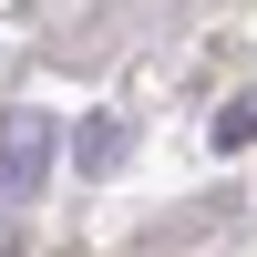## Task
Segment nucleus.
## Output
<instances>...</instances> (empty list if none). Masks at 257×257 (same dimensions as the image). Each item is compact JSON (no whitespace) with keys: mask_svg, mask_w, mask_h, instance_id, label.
<instances>
[{"mask_svg":"<svg viewBox=\"0 0 257 257\" xmlns=\"http://www.w3.org/2000/svg\"><path fill=\"white\" fill-rule=\"evenodd\" d=\"M52 155H62V123L41 113V103H11V113H0V196H31V185L52 175Z\"/></svg>","mask_w":257,"mask_h":257,"instance_id":"nucleus-1","label":"nucleus"},{"mask_svg":"<svg viewBox=\"0 0 257 257\" xmlns=\"http://www.w3.org/2000/svg\"><path fill=\"white\" fill-rule=\"evenodd\" d=\"M216 144H226V155H237V144H257V103H226V113H216Z\"/></svg>","mask_w":257,"mask_h":257,"instance_id":"nucleus-2","label":"nucleus"}]
</instances>
